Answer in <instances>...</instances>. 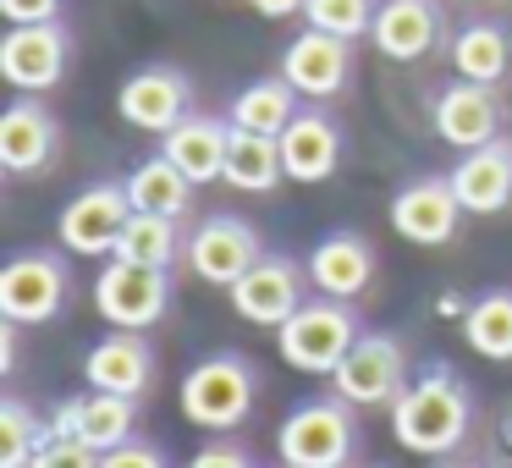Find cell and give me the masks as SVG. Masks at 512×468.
I'll return each instance as SVG.
<instances>
[{"label": "cell", "instance_id": "d6986e66", "mask_svg": "<svg viewBox=\"0 0 512 468\" xmlns=\"http://www.w3.org/2000/svg\"><path fill=\"white\" fill-rule=\"evenodd\" d=\"M441 17L446 12L435 0H380L369 39L386 61H424L441 45Z\"/></svg>", "mask_w": 512, "mask_h": 468}, {"label": "cell", "instance_id": "4fadbf2b", "mask_svg": "<svg viewBox=\"0 0 512 468\" xmlns=\"http://www.w3.org/2000/svg\"><path fill=\"white\" fill-rule=\"evenodd\" d=\"M298 303H303V270L287 254H259L232 281V309L248 325H281Z\"/></svg>", "mask_w": 512, "mask_h": 468}, {"label": "cell", "instance_id": "52a82bcc", "mask_svg": "<svg viewBox=\"0 0 512 468\" xmlns=\"http://www.w3.org/2000/svg\"><path fill=\"white\" fill-rule=\"evenodd\" d=\"M72 39L61 23H12L0 39V78L17 94H50L67 78Z\"/></svg>", "mask_w": 512, "mask_h": 468}, {"label": "cell", "instance_id": "4316f807", "mask_svg": "<svg viewBox=\"0 0 512 468\" xmlns=\"http://www.w3.org/2000/svg\"><path fill=\"white\" fill-rule=\"evenodd\" d=\"M463 342L474 347L479 358L490 364H512V292L496 287V292H479L474 303L463 309Z\"/></svg>", "mask_w": 512, "mask_h": 468}, {"label": "cell", "instance_id": "e0dca14e", "mask_svg": "<svg viewBox=\"0 0 512 468\" xmlns=\"http://www.w3.org/2000/svg\"><path fill=\"white\" fill-rule=\"evenodd\" d=\"M430 122H435V133H441V144H452V149L490 144V138H496V127H501L496 89H490V83H474V78H457L452 89H441Z\"/></svg>", "mask_w": 512, "mask_h": 468}, {"label": "cell", "instance_id": "8d00e7d4", "mask_svg": "<svg viewBox=\"0 0 512 468\" xmlns=\"http://www.w3.org/2000/svg\"><path fill=\"white\" fill-rule=\"evenodd\" d=\"M501 446H507V452H512V402H507V408H501Z\"/></svg>", "mask_w": 512, "mask_h": 468}, {"label": "cell", "instance_id": "f1b7e54d", "mask_svg": "<svg viewBox=\"0 0 512 468\" xmlns=\"http://www.w3.org/2000/svg\"><path fill=\"white\" fill-rule=\"evenodd\" d=\"M452 67H457V78H474V83H490V89H496L512 72L507 34H501L496 23H468L463 34L452 39Z\"/></svg>", "mask_w": 512, "mask_h": 468}, {"label": "cell", "instance_id": "44dd1931", "mask_svg": "<svg viewBox=\"0 0 512 468\" xmlns=\"http://www.w3.org/2000/svg\"><path fill=\"white\" fill-rule=\"evenodd\" d=\"M83 380L94 391H122V397H144L155 380V353H149L144 331H111L105 342L89 347L83 358Z\"/></svg>", "mask_w": 512, "mask_h": 468}, {"label": "cell", "instance_id": "6da1fadb", "mask_svg": "<svg viewBox=\"0 0 512 468\" xmlns=\"http://www.w3.org/2000/svg\"><path fill=\"white\" fill-rule=\"evenodd\" d=\"M468 424H474V397L446 364H430L391 397V435L413 457H452L468 441Z\"/></svg>", "mask_w": 512, "mask_h": 468}, {"label": "cell", "instance_id": "7c38bea8", "mask_svg": "<svg viewBox=\"0 0 512 468\" xmlns=\"http://www.w3.org/2000/svg\"><path fill=\"white\" fill-rule=\"evenodd\" d=\"M463 215L468 210H463V199H457L452 177H419L391 199V226H397V237H408V243H419V248L452 243Z\"/></svg>", "mask_w": 512, "mask_h": 468}, {"label": "cell", "instance_id": "83f0119b", "mask_svg": "<svg viewBox=\"0 0 512 468\" xmlns=\"http://www.w3.org/2000/svg\"><path fill=\"white\" fill-rule=\"evenodd\" d=\"M127 199H133V210H155V215L182 221L188 204H193V182L177 171V160L155 155V160H144V166L127 177Z\"/></svg>", "mask_w": 512, "mask_h": 468}, {"label": "cell", "instance_id": "3957f363", "mask_svg": "<svg viewBox=\"0 0 512 468\" xmlns=\"http://www.w3.org/2000/svg\"><path fill=\"white\" fill-rule=\"evenodd\" d=\"M353 446H358V419L347 397L298 402L276 430V457L287 468H342L353 463Z\"/></svg>", "mask_w": 512, "mask_h": 468}, {"label": "cell", "instance_id": "7402d4cb", "mask_svg": "<svg viewBox=\"0 0 512 468\" xmlns=\"http://www.w3.org/2000/svg\"><path fill=\"white\" fill-rule=\"evenodd\" d=\"M452 188L468 215H501L512 204V144L490 138L479 149H463V160L452 166Z\"/></svg>", "mask_w": 512, "mask_h": 468}, {"label": "cell", "instance_id": "484cf974", "mask_svg": "<svg viewBox=\"0 0 512 468\" xmlns=\"http://www.w3.org/2000/svg\"><path fill=\"white\" fill-rule=\"evenodd\" d=\"M111 259H127V265H155V270H171L177 259H188V237L177 232L171 215H155V210H133L122 243H116Z\"/></svg>", "mask_w": 512, "mask_h": 468}, {"label": "cell", "instance_id": "1f68e13d", "mask_svg": "<svg viewBox=\"0 0 512 468\" xmlns=\"http://www.w3.org/2000/svg\"><path fill=\"white\" fill-rule=\"evenodd\" d=\"M61 0H0V17L6 23H56Z\"/></svg>", "mask_w": 512, "mask_h": 468}, {"label": "cell", "instance_id": "9c48e42d", "mask_svg": "<svg viewBox=\"0 0 512 468\" xmlns=\"http://www.w3.org/2000/svg\"><path fill=\"white\" fill-rule=\"evenodd\" d=\"M67 265L56 254H12L0 265V314L17 325H45L67 309Z\"/></svg>", "mask_w": 512, "mask_h": 468}, {"label": "cell", "instance_id": "ffe728a7", "mask_svg": "<svg viewBox=\"0 0 512 468\" xmlns=\"http://www.w3.org/2000/svg\"><path fill=\"white\" fill-rule=\"evenodd\" d=\"M226 149H232V122H215V116H182L171 133H160V155L177 160V171L204 188V182L226 177Z\"/></svg>", "mask_w": 512, "mask_h": 468}, {"label": "cell", "instance_id": "ba28073f", "mask_svg": "<svg viewBox=\"0 0 512 468\" xmlns=\"http://www.w3.org/2000/svg\"><path fill=\"white\" fill-rule=\"evenodd\" d=\"M336 397H347L353 408H380L408 386V369H402V342L386 331H358V342L347 347V358L331 369Z\"/></svg>", "mask_w": 512, "mask_h": 468}, {"label": "cell", "instance_id": "e575fe53", "mask_svg": "<svg viewBox=\"0 0 512 468\" xmlns=\"http://www.w3.org/2000/svg\"><path fill=\"white\" fill-rule=\"evenodd\" d=\"M248 6H254L259 17H270V23H281V17H298L309 0H248Z\"/></svg>", "mask_w": 512, "mask_h": 468}, {"label": "cell", "instance_id": "d4e9b609", "mask_svg": "<svg viewBox=\"0 0 512 468\" xmlns=\"http://www.w3.org/2000/svg\"><path fill=\"white\" fill-rule=\"evenodd\" d=\"M298 100H303V94L292 89L287 78H254V83H243V89L232 94V105H226V122H232V127H248V133L281 138V127L298 116Z\"/></svg>", "mask_w": 512, "mask_h": 468}, {"label": "cell", "instance_id": "5b68a950", "mask_svg": "<svg viewBox=\"0 0 512 468\" xmlns=\"http://www.w3.org/2000/svg\"><path fill=\"white\" fill-rule=\"evenodd\" d=\"M94 309H100L105 325L116 331H149V325L166 320L171 309V276L155 265H127V259H111L94 281Z\"/></svg>", "mask_w": 512, "mask_h": 468}, {"label": "cell", "instance_id": "f546056e", "mask_svg": "<svg viewBox=\"0 0 512 468\" xmlns=\"http://www.w3.org/2000/svg\"><path fill=\"white\" fill-rule=\"evenodd\" d=\"M45 435H50V424H39L17 397L0 402V468H28Z\"/></svg>", "mask_w": 512, "mask_h": 468}, {"label": "cell", "instance_id": "4dcf8cb0", "mask_svg": "<svg viewBox=\"0 0 512 468\" xmlns=\"http://www.w3.org/2000/svg\"><path fill=\"white\" fill-rule=\"evenodd\" d=\"M375 12H380V0H309V6H303V17H309L314 28L342 34V39H364L369 28H375Z\"/></svg>", "mask_w": 512, "mask_h": 468}, {"label": "cell", "instance_id": "8992f818", "mask_svg": "<svg viewBox=\"0 0 512 468\" xmlns=\"http://www.w3.org/2000/svg\"><path fill=\"white\" fill-rule=\"evenodd\" d=\"M127 221H133V199H127V182H94L83 188L78 199L61 210L56 221V237L67 254H83V259H111L116 243H122Z\"/></svg>", "mask_w": 512, "mask_h": 468}, {"label": "cell", "instance_id": "603a6c76", "mask_svg": "<svg viewBox=\"0 0 512 468\" xmlns=\"http://www.w3.org/2000/svg\"><path fill=\"white\" fill-rule=\"evenodd\" d=\"M369 281H375V248L358 232H331L314 243V254H309V287L314 292L353 303Z\"/></svg>", "mask_w": 512, "mask_h": 468}, {"label": "cell", "instance_id": "d590c367", "mask_svg": "<svg viewBox=\"0 0 512 468\" xmlns=\"http://www.w3.org/2000/svg\"><path fill=\"white\" fill-rule=\"evenodd\" d=\"M17 369V320L0 325V375H12Z\"/></svg>", "mask_w": 512, "mask_h": 468}, {"label": "cell", "instance_id": "9a60e30c", "mask_svg": "<svg viewBox=\"0 0 512 468\" xmlns=\"http://www.w3.org/2000/svg\"><path fill=\"white\" fill-rule=\"evenodd\" d=\"M133 402L138 397H122V391H94L89 386V397H67L56 413H50V430H56V435H78V441H89L94 452L105 457L111 446L133 441V424H138Z\"/></svg>", "mask_w": 512, "mask_h": 468}, {"label": "cell", "instance_id": "2e32d148", "mask_svg": "<svg viewBox=\"0 0 512 468\" xmlns=\"http://www.w3.org/2000/svg\"><path fill=\"white\" fill-rule=\"evenodd\" d=\"M56 149H61L56 116H50L34 94H23V100L6 105V116H0V166L12 171V177L45 171L50 160H56Z\"/></svg>", "mask_w": 512, "mask_h": 468}, {"label": "cell", "instance_id": "8fae6325", "mask_svg": "<svg viewBox=\"0 0 512 468\" xmlns=\"http://www.w3.org/2000/svg\"><path fill=\"white\" fill-rule=\"evenodd\" d=\"M259 254H265V248H259V232L243 215H204L188 237V270L199 281H210V287H226V292H232V281L243 276Z\"/></svg>", "mask_w": 512, "mask_h": 468}, {"label": "cell", "instance_id": "d6a6232c", "mask_svg": "<svg viewBox=\"0 0 512 468\" xmlns=\"http://www.w3.org/2000/svg\"><path fill=\"white\" fill-rule=\"evenodd\" d=\"M100 463L105 468H160V452H155V446H144V441H122V446H111Z\"/></svg>", "mask_w": 512, "mask_h": 468}, {"label": "cell", "instance_id": "277c9868", "mask_svg": "<svg viewBox=\"0 0 512 468\" xmlns=\"http://www.w3.org/2000/svg\"><path fill=\"white\" fill-rule=\"evenodd\" d=\"M254 369L243 364V358H204V364H193L188 375H182V413H188V424H199V430L210 435H226L237 430V424L254 413Z\"/></svg>", "mask_w": 512, "mask_h": 468}, {"label": "cell", "instance_id": "5bb4252c", "mask_svg": "<svg viewBox=\"0 0 512 468\" xmlns=\"http://www.w3.org/2000/svg\"><path fill=\"white\" fill-rule=\"evenodd\" d=\"M188 105H193V89L177 67H144L116 89V111L138 133H171L188 116Z\"/></svg>", "mask_w": 512, "mask_h": 468}, {"label": "cell", "instance_id": "30bf717a", "mask_svg": "<svg viewBox=\"0 0 512 468\" xmlns=\"http://www.w3.org/2000/svg\"><path fill=\"white\" fill-rule=\"evenodd\" d=\"M281 78L303 94V100H336L353 83V39L325 34V28H303L287 50H281Z\"/></svg>", "mask_w": 512, "mask_h": 468}, {"label": "cell", "instance_id": "cb8c5ba5", "mask_svg": "<svg viewBox=\"0 0 512 468\" xmlns=\"http://www.w3.org/2000/svg\"><path fill=\"white\" fill-rule=\"evenodd\" d=\"M226 188L237 193H276L287 182V166H281V138L270 133H248V127H232V149H226Z\"/></svg>", "mask_w": 512, "mask_h": 468}, {"label": "cell", "instance_id": "ac0fdd59", "mask_svg": "<svg viewBox=\"0 0 512 468\" xmlns=\"http://www.w3.org/2000/svg\"><path fill=\"white\" fill-rule=\"evenodd\" d=\"M281 166H287V182H325L342 166V127L325 111H298L287 127H281Z\"/></svg>", "mask_w": 512, "mask_h": 468}, {"label": "cell", "instance_id": "7a4b0ae2", "mask_svg": "<svg viewBox=\"0 0 512 468\" xmlns=\"http://www.w3.org/2000/svg\"><path fill=\"white\" fill-rule=\"evenodd\" d=\"M358 342V320L347 309V298H303L287 320L276 325V353L287 369L298 375H331L336 364L347 358V347Z\"/></svg>", "mask_w": 512, "mask_h": 468}, {"label": "cell", "instance_id": "836d02e7", "mask_svg": "<svg viewBox=\"0 0 512 468\" xmlns=\"http://www.w3.org/2000/svg\"><path fill=\"white\" fill-rule=\"evenodd\" d=\"M243 463H248V452L232 446V441H210L199 457H193V468H243Z\"/></svg>", "mask_w": 512, "mask_h": 468}]
</instances>
